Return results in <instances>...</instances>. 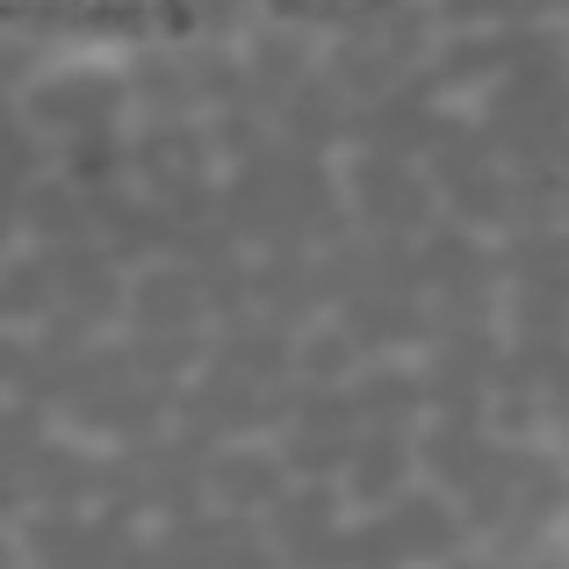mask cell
<instances>
[{"mask_svg":"<svg viewBox=\"0 0 569 569\" xmlns=\"http://www.w3.org/2000/svg\"><path fill=\"white\" fill-rule=\"evenodd\" d=\"M37 8L66 14V22H94V29H159L181 14V0H37Z\"/></svg>","mask_w":569,"mask_h":569,"instance_id":"6da1fadb","label":"cell"}]
</instances>
